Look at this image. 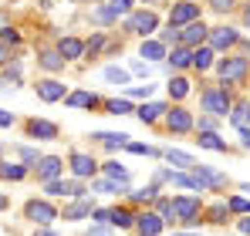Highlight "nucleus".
<instances>
[{"label": "nucleus", "mask_w": 250, "mask_h": 236, "mask_svg": "<svg viewBox=\"0 0 250 236\" xmlns=\"http://www.w3.org/2000/svg\"><path fill=\"white\" fill-rule=\"evenodd\" d=\"M216 71H220L223 84H237V81L247 78V61H244V58H223V61L216 64Z\"/></svg>", "instance_id": "1"}, {"label": "nucleus", "mask_w": 250, "mask_h": 236, "mask_svg": "<svg viewBox=\"0 0 250 236\" xmlns=\"http://www.w3.org/2000/svg\"><path fill=\"white\" fill-rule=\"evenodd\" d=\"M203 108H207L209 115H220V118L230 115V95H227V88L223 91H203Z\"/></svg>", "instance_id": "2"}, {"label": "nucleus", "mask_w": 250, "mask_h": 236, "mask_svg": "<svg viewBox=\"0 0 250 236\" xmlns=\"http://www.w3.org/2000/svg\"><path fill=\"white\" fill-rule=\"evenodd\" d=\"M172 216L183 219V223H196V216H200V199H193V196L172 199Z\"/></svg>", "instance_id": "3"}, {"label": "nucleus", "mask_w": 250, "mask_h": 236, "mask_svg": "<svg viewBox=\"0 0 250 236\" xmlns=\"http://www.w3.org/2000/svg\"><path fill=\"white\" fill-rule=\"evenodd\" d=\"M24 213H27V219H34V223H41V226H47L51 219H58L54 206H51V202H44V199H31V202L24 206Z\"/></svg>", "instance_id": "4"}, {"label": "nucleus", "mask_w": 250, "mask_h": 236, "mask_svg": "<svg viewBox=\"0 0 250 236\" xmlns=\"http://www.w3.org/2000/svg\"><path fill=\"white\" fill-rule=\"evenodd\" d=\"M156 24H159V17L152 14V10H142V14H132L128 17V31H135V34H142V38H149L152 31H156Z\"/></svg>", "instance_id": "5"}, {"label": "nucleus", "mask_w": 250, "mask_h": 236, "mask_svg": "<svg viewBox=\"0 0 250 236\" xmlns=\"http://www.w3.org/2000/svg\"><path fill=\"white\" fill-rule=\"evenodd\" d=\"M200 17V3H176L172 14H169V27H183V24H193Z\"/></svg>", "instance_id": "6"}, {"label": "nucleus", "mask_w": 250, "mask_h": 236, "mask_svg": "<svg viewBox=\"0 0 250 236\" xmlns=\"http://www.w3.org/2000/svg\"><path fill=\"white\" fill-rule=\"evenodd\" d=\"M38 98L41 101H61V98H68V88L54 78H44V81H38Z\"/></svg>", "instance_id": "7"}, {"label": "nucleus", "mask_w": 250, "mask_h": 236, "mask_svg": "<svg viewBox=\"0 0 250 236\" xmlns=\"http://www.w3.org/2000/svg\"><path fill=\"white\" fill-rule=\"evenodd\" d=\"M193 179L200 182V189H216V186H227V176L213 172L207 165H193Z\"/></svg>", "instance_id": "8"}, {"label": "nucleus", "mask_w": 250, "mask_h": 236, "mask_svg": "<svg viewBox=\"0 0 250 236\" xmlns=\"http://www.w3.org/2000/svg\"><path fill=\"white\" fill-rule=\"evenodd\" d=\"M209 34V27L203 20H193V24H186V31H179V40H183V47H196V44H203V38Z\"/></svg>", "instance_id": "9"}, {"label": "nucleus", "mask_w": 250, "mask_h": 236, "mask_svg": "<svg viewBox=\"0 0 250 236\" xmlns=\"http://www.w3.org/2000/svg\"><path fill=\"white\" fill-rule=\"evenodd\" d=\"M34 169H38V179L51 182V179H58V176H61V158H58V156H44Z\"/></svg>", "instance_id": "10"}, {"label": "nucleus", "mask_w": 250, "mask_h": 236, "mask_svg": "<svg viewBox=\"0 0 250 236\" xmlns=\"http://www.w3.org/2000/svg\"><path fill=\"white\" fill-rule=\"evenodd\" d=\"M71 169H75L78 179H88V176H95L98 162H95L91 156H84V152H75V156H71Z\"/></svg>", "instance_id": "11"}, {"label": "nucleus", "mask_w": 250, "mask_h": 236, "mask_svg": "<svg viewBox=\"0 0 250 236\" xmlns=\"http://www.w3.org/2000/svg\"><path fill=\"white\" fill-rule=\"evenodd\" d=\"M166 125H169V132H189L193 128V118H189V112H183V108H172V112H166Z\"/></svg>", "instance_id": "12"}, {"label": "nucleus", "mask_w": 250, "mask_h": 236, "mask_svg": "<svg viewBox=\"0 0 250 236\" xmlns=\"http://www.w3.org/2000/svg\"><path fill=\"white\" fill-rule=\"evenodd\" d=\"M135 226H139V233H142V236H159L163 219H159L156 213H142V216H135Z\"/></svg>", "instance_id": "13"}, {"label": "nucleus", "mask_w": 250, "mask_h": 236, "mask_svg": "<svg viewBox=\"0 0 250 236\" xmlns=\"http://www.w3.org/2000/svg\"><path fill=\"white\" fill-rule=\"evenodd\" d=\"M237 40H240V34H237L233 27H216V31H209V44L220 47V51L230 47V44H237Z\"/></svg>", "instance_id": "14"}, {"label": "nucleus", "mask_w": 250, "mask_h": 236, "mask_svg": "<svg viewBox=\"0 0 250 236\" xmlns=\"http://www.w3.org/2000/svg\"><path fill=\"white\" fill-rule=\"evenodd\" d=\"M27 132H31L34 138H58V125H54V121H44V118L27 121Z\"/></svg>", "instance_id": "15"}, {"label": "nucleus", "mask_w": 250, "mask_h": 236, "mask_svg": "<svg viewBox=\"0 0 250 236\" xmlns=\"http://www.w3.org/2000/svg\"><path fill=\"white\" fill-rule=\"evenodd\" d=\"M58 54H61L64 61H75V58H82V54H84V40H78V38H64L61 44H58Z\"/></svg>", "instance_id": "16"}, {"label": "nucleus", "mask_w": 250, "mask_h": 236, "mask_svg": "<svg viewBox=\"0 0 250 236\" xmlns=\"http://www.w3.org/2000/svg\"><path fill=\"white\" fill-rule=\"evenodd\" d=\"M139 54H142V58H146V64H149V61H163V58H166V47H163L159 40H142Z\"/></svg>", "instance_id": "17"}, {"label": "nucleus", "mask_w": 250, "mask_h": 236, "mask_svg": "<svg viewBox=\"0 0 250 236\" xmlns=\"http://www.w3.org/2000/svg\"><path fill=\"white\" fill-rule=\"evenodd\" d=\"M71 108H95L98 105V95H91V91H75V95H68L64 98Z\"/></svg>", "instance_id": "18"}, {"label": "nucleus", "mask_w": 250, "mask_h": 236, "mask_svg": "<svg viewBox=\"0 0 250 236\" xmlns=\"http://www.w3.org/2000/svg\"><path fill=\"white\" fill-rule=\"evenodd\" d=\"M102 145H108V149H122V145H128V135L125 132H98L95 135Z\"/></svg>", "instance_id": "19"}, {"label": "nucleus", "mask_w": 250, "mask_h": 236, "mask_svg": "<svg viewBox=\"0 0 250 236\" xmlns=\"http://www.w3.org/2000/svg\"><path fill=\"white\" fill-rule=\"evenodd\" d=\"M163 112H169V108L163 105V101H152V105H142V108H135V115L142 118L146 125H149V121H156V118L163 115Z\"/></svg>", "instance_id": "20"}, {"label": "nucleus", "mask_w": 250, "mask_h": 236, "mask_svg": "<svg viewBox=\"0 0 250 236\" xmlns=\"http://www.w3.org/2000/svg\"><path fill=\"white\" fill-rule=\"evenodd\" d=\"M108 223L119 226V230H128V226L135 223V216H132L128 209H108Z\"/></svg>", "instance_id": "21"}, {"label": "nucleus", "mask_w": 250, "mask_h": 236, "mask_svg": "<svg viewBox=\"0 0 250 236\" xmlns=\"http://www.w3.org/2000/svg\"><path fill=\"white\" fill-rule=\"evenodd\" d=\"M169 64H172V68H189V64H193V51H189V47H176V51L169 54Z\"/></svg>", "instance_id": "22"}, {"label": "nucleus", "mask_w": 250, "mask_h": 236, "mask_svg": "<svg viewBox=\"0 0 250 236\" xmlns=\"http://www.w3.org/2000/svg\"><path fill=\"white\" fill-rule=\"evenodd\" d=\"M209 64H213V51H209V47H196V51H193V68H196V71H207Z\"/></svg>", "instance_id": "23"}, {"label": "nucleus", "mask_w": 250, "mask_h": 236, "mask_svg": "<svg viewBox=\"0 0 250 236\" xmlns=\"http://www.w3.org/2000/svg\"><path fill=\"white\" fill-rule=\"evenodd\" d=\"M166 158L172 162V165H179V169H193V165H196L189 152H179V149H169V152H166Z\"/></svg>", "instance_id": "24"}, {"label": "nucleus", "mask_w": 250, "mask_h": 236, "mask_svg": "<svg viewBox=\"0 0 250 236\" xmlns=\"http://www.w3.org/2000/svg\"><path fill=\"white\" fill-rule=\"evenodd\" d=\"M200 145H203V149H213V152H227V142H223L220 135H213V132H203V135H200Z\"/></svg>", "instance_id": "25"}, {"label": "nucleus", "mask_w": 250, "mask_h": 236, "mask_svg": "<svg viewBox=\"0 0 250 236\" xmlns=\"http://www.w3.org/2000/svg\"><path fill=\"white\" fill-rule=\"evenodd\" d=\"M84 216H91V202H75V206H68L64 209V219H84Z\"/></svg>", "instance_id": "26"}, {"label": "nucleus", "mask_w": 250, "mask_h": 236, "mask_svg": "<svg viewBox=\"0 0 250 236\" xmlns=\"http://www.w3.org/2000/svg\"><path fill=\"white\" fill-rule=\"evenodd\" d=\"M41 64L47 68V71H58V68H64V58H61L58 51H44V54H41Z\"/></svg>", "instance_id": "27"}, {"label": "nucleus", "mask_w": 250, "mask_h": 236, "mask_svg": "<svg viewBox=\"0 0 250 236\" xmlns=\"http://www.w3.org/2000/svg\"><path fill=\"white\" fill-rule=\"evenodd\" d=\"M105 176H108V179H119V182L125 186V179H128V169H125V165H119V162H105Z\"/></svg>", "instance_id": "28"}, {"label": "nucleus", "mask_w": 250, "mask_h": 236, "mask_svg": "<svg viewBox=\"0 0 250 236\" xmlns=\"http://www.w3.org/2000/svg\"><path fill=\"white\" fill-rule=\"evenodd\" d=\"M169 95H172V98H186V95H189V81L186 78H172L169 81Z\"/></svg>", "instance_id": "29"}, {"label": "nucleus", "mask_w": 250, "mask_h": 236, "mask_svg": "<svg viewBox=\"0 0 250 236\" xmlns=\"http://www.w3.org/2000/svg\"><path fill=\"white\" fill-rule=\"evenodd\" d=\"M105 81H112V84H128V71H125V68H105Z\"/></svg>", "instance_id": "30"}, {"label": "nucleus", "mask_w": 250, "mask_h": 236, "mask_svg": "<svg viewBox=\"0 0 250 236\" xmlns=\"http://www.w3.org/2000/svg\"><path fill=\"white\" fill-rule=\"evenodd\" d=\"M27 169L24 165H0V179H24Z\"/></svg>", "instance_id": "31"}, {"label": "nucleus", "mask_w": 250, "mask_h": 236, "mask_svg": "<svg viewBox=\"0 0 250 236\" xmlns=\"http://www.w3.org/2000/svg\"><path fill=\"white\" fill-rule=\"evenodd\" d=\"M115 17H119V14H115L112 7H98V10L91 14V20H98V24H112Z\"/></svg>", "instance_id": "32"}, {"label": "nucleus", "mask_w": 250, "mask_h": 236, "mask_svg": "<svg viewBox=\"0 0 250 236\" xmlns=\"http://www.w3.org/2000/svg\"><path fill=\"white\" fill-rule=\"evenodd\" d=\"M95 189L98 193H125V186L115 182V179H102V182H95Z\"/></svg>", "instance_id": "33"}, {"label": "nucleus", "mask_w": 250, "mask_h": 236, "mask_svg": "<svg viewBox=\"0 0 250 236\" xmlns=\"http://www.w3.org/2000/svg\"><path fill=\"white\" fill-rule=\"evenodd\" d=\"M207 219H209V223H227V206H223V202H216V206H209Z\"/></svg>", "instance_id": "34"}, {"label": "nucleus", "mask_w": 250, "mask_h": 236, "mask_svg": "<svg viewBox=\"0 0 250 236\" xmlns=\"http://www.w3.org/2000/svg\"><path fill=\"white\" fill-rule=\"evenodd\" d=\"M128 112H135V108H132V105H128V101H119V98H115V101H108V115H128Z\"/></svg>", "instance_id": "35"}, {"label": "nucleus", "mask_w": 250, "mask_h": 236, "mask_svg": "<svg viewBox=\"0 0 250 236\" xmlns=\"http://www.w3.org/2000/svg\"><path fill=\"white\" fill-rule=\"evenodd\" d=\"M156 193H159L156 186H146L142 193H132V199H135V202H156Z\"/></svg>", "instance_id": "36"}, {"label": "nucleus", "mask_w": 250, "mask_h": 236, "mask_svg": "<svg viewBox=\"0 0 250 236\" xmlns=\"http://www.w3.org/2000/svg\"><path fill=\"white\" fill-rule=\"evenodd\" d=\"M128 98H149L152 95V84H139V88H125Z\"/></svg>", "instance_id": "37"}, {"label": "nucleus", "mask_w": 250, "mask_h": 236, "mask_svg": "<svg viewBox=\"0 0 250 236\" xmlns=\"http://www.w3.org/2000/svg\"><path fill=\"white\" fill-rule=\"evenodd\" d=\"M230 121H233V125H240V128H244V121H247V105H237V108H233V112H230Z\"/></svg>", "instance_id": "38"}, {"label": "nucleus", "mask_w": 250, "mask_h": 236, "mask_svg": "<svg viewBox=\"0 0 250 236\" xmlns=\"http://www.w3.org/2000/svg\"><path fill=\"white\" fill-rule=\"evenodd\" d=\"M17 152H21V158H24L27 165H38V162H41V156H38V149H27V145H24V149H17Z\"/></svg>", "instance_id": "39"}, {"label": "nucleus", "mask_w": 250, "mask_h": 236, "mask_svg": "<svg viewBox=\"0 0 250 236\" xmlns=\"http://www.w3.org/2000/svg\"><path fill=\"white\" fill-rule=\"evenodd\" d=\"M156 216H159L163 223L172 219V199H159V213H156Z\"/></svg>", "instance_id": "40"}, {"label": "nucleus", "mask_w": 250, "mask_h": 236, "mask_svg": "<svg viewBox=\"0 0 250 236\" xmlns=\"http://www.w3.org/2000/svg\"><path fill=\"white\" fill-rule=\"evenodd\" d=\"M227 209H233V213H250V199H240V196H233L230 199V206Z\"/></svg>", "instance_id": "41"}, {"label": "nucleus", "mask_w": 250, "mask_h": 236, "mask_svg": "<svg viewBox=\"0 0 250 236\" xmlns=\"http://www.w3.org/2000/svg\"><path fill=\"white\" fill-rule=\"evenodd\" d=\"M128 152H135V156H156V149L142 145V142H128Z\"/></svg>", "instance_id": "42"}, {"label": "nucleus", "mask_w": 250, "mask_h": 236, "mask_svg": "<svg viewBox=\"0 0 250 236\" xmlns=\"http://www.w3.org/2000/svg\"><path fill=\"white\" fill-rule=\"evenodd\" d=\"M0 44H21V34H17L14 27H3V34H0Z\"/></svg>", "instance_id": "43"}, {"label": "nucleus", "mask_w": 250, "mask_h": 236, "mask_svg": "<svg viewBox=\"0 0 250 236\" xmlns=\"http://www.w3.org/2000/svg\"><path fill=\"white\" fill-rule=\"evenodd\" d=\"M102 44H105V38H102V34H98V38H91V40H88V44H84V51H88V54H91V58H95V54H98V51H102Z\"/></svg>", "instance_id": "44"}, {"label": "nucleus", "mask_w": 250, "mask_h": 236, "mask_svg": "<svg viewBox=\"0 0 250 236\" xmlns=\"http://www.w3.org/2000/svg\"><path fill=\"white\" fill-rule=\"evenodd\" d=\"M176 40H179V31H176V27H169L166 34H163V40H159V44L166 47V44H176Z\"/></svg>", "instance_id": "45"}, {"label": "nucleus", "mask_w": 250, "mask_h": 236, "mask_svg": "<svg viewBox=\"0 0 250 236\" xmlns=\"http://www.w3.org/2000/svg\"><path fill=\"white\" fill-rule=\"evenodd\" d=\"M108 7H112V10H115V14H125V10H128V7H132V0H112V3H108Z\"/></svg>", "instance_id": "46"}, {"label": "nucleus", "mask_w": 250, "mask_h": 236, "mask_svg": "<svg viewBox=\"0 0 250 236\" xmlns=\"http://www.w3.org/2000/svg\"><path fill=\"white\" fill-rule=\"evenodd\" d=\"M152 68L146 64V61H132V75H149Z\"/></svg>", "instance_id": "47"}, {"label": "nucleus", "mask_w": 250, "mask_h": 236, "mask_svg": "<svg viewBox=\"0 0 250 236\" xmlns=\"http://www.w3.org/2000/svg\"><path fill=\"white\" fill-rule=\"evenodd\" d=\"M209 7L223 14V10H230V7H233V0H209Z\"/></svg>", "instance_id": "48"}, {"label": "nucleus", "mask_w": 250, "mask_h": 236, "mask_svg": "<svg viewBox=\"0 0 250 236\" xmlns=\"http://www.w3.org/2000/svg\"><path fill=\"white\" fill-rule=\"evenodd\" d=\"M0 125H3V128H7V125H14V115H10V112H3V108H0Z\"/></svg>", "instance_id": "49"}, {"label": "nucleus", "mask_w": 250, "mask_h": 236, "mask_svg": "<svg viewBox=\"0 0 250 236\" xmlns=\"http://www.w3.org/2000/svg\"><path fill=\"white\" fill-rule=\"evenodd\" d=\"M88 236H112V230H108V226H95Z\"/></svg>", "instance_id": "50"}, {"label": "nucleus", "mask_w": 250, "mask_h": 236, "mask_svg": "<svg viewBox=\"0 0 250 236\" xmlns=\"http://www.w3.org/2000/svg\"><path fill=\"white\" fill-rule=\"evenodd\" d=\"M95 219L98 223H108V209H95Z\"/></svg>", "instance_id": "51"}, {"label": "nucleus", "mask_w": 250, "mask_h": 236, "mask_svg": "<svg viewBox=\"0 0 250 236\" xmlns=\"http://www.w3.org/2000/svg\"><path fill=\"white\" fill-rule=\"evenodd\" d=\"M240 138H244V145L250 149V128H240Z\"/></svg>", "instance_id": "52"}, {"label": "nucleus", "mask_w": 250, "mask_h": 236, "mask_svg": "<svg viewBox=\"0 0 250 236\" xmlns=\"http://www.w3.org/2000/svg\"><path fill=\"white\" fill-rule=\"evenodd\" d=\"M240 233H247V236H250V219H244V223H240Z\"/></svg>", "instance_id": "53"}, {"label": "nucleus", "mask_w": 250, "mask_h": 236, "mask_svg": "<svg viewBox=\"0 0 250 236\" xmlns=\"http://www.w3.org/2000/svg\"><path fill=\"white\" fill-rule=\"evenodd\" d=\"M244 24H247V27H250V3H247V7H244Z\"/></svg>", "instance_id": "54"}, {"label": "nucleus", "mask_w": 250, "mask_h": 236, "mask_svg": "<svg viewBox=\"0 0 250 236\" xmlns=\"http://www.w3.org/2000/svg\"><path fill=\"white\" fill-rule=\"evenodd\" d=\"M0 64H7V47L0 44Z\"/></svg>", "instance_id": "55"}, {"label": "nucleus", "mask_w": 250, "mask_h": 236, "mask_svg": "<svg viewBox=\"0 0 250 236\" xmlns=\"http://www.w3.org/2000/svg\"><path fill=\"white\" fill-rule=\"evenodd\" d=\"M34 236H58V233H51V230H38Z\"/></svg>", "instance_id": "56"}, {"label": "nucleus", "mask_w": 250, "mask_h": 236, "mask_svg": "<svg viewBox=\"0 0 250 236\" xmlns=\"http://www.w3.org/2000/svg\"><path fill=\"white\" fill-rule=\"evenodd\" d=\"M0 209H7V196L3 193H0Z\"/></svg>", "instance_id": "57"}, {"label": "nucleus", "mask_w": 250, "mask_h": 236, "mask_svg": "<svg viewBox=\"0 0 250 236\" xmlns=\"http://www.w3.org/2000/svg\"><path fill=\"white\" fill-rule=\"evenodd\" d=\"M172 236H196V233H172Z\"/></svg>", "instance_id": "58"}, {"label": "nucleus", "mask_w": 250, "mask_h": 236, "mask_svg": "<svg viewBox=\"0 0 250 236\" xmlns=\"http://www.w3.org/2000/svg\"><path fill=\"white\" fill-rule=\"evenodd\" d=\"M244 193H250V182H244Z\"/></svg>", "instance_id": "59"}, {"label": "nucleus", "mask_w": 250, "mask_h": 236, "mask_svg": "<svg viewBox=\"0 0 250 236\" xmlns=\"http://www.w3.org/2000/svg\"><path fill=\"white\" fill-rule=\"evenodd\" d=\"M247 121H250V105H247Z\"/></svg>", "instance_id": "60"}, {"label": "nucleus", "mask_w": 250, "mask_h": 236, "mask_svg": "<svg viewBox=\"0 0 250 236\" xmlns=\"http://www.w3.org/2000/svg\"><path fill=\"white\" fill-rule=\"evenodd\" d=\"M247 51H250V44H247Z\"/></svg>", "instance_id": "61"}]
</instances>
